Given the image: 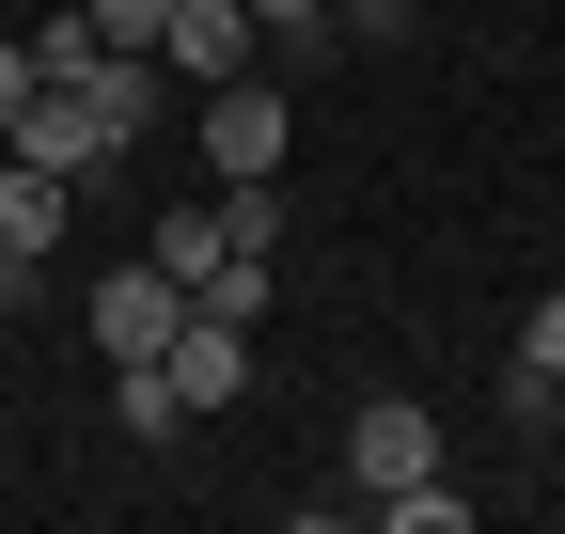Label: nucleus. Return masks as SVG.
Returning <instances> with one entry per match:
<instances>
[{
	"label": "nucleus",
	"instance_id": "obj_1",
	"mask_svg": "<svg viewBox=\"0 0 565 534\" xmlns=\"http://www.w3.org/2000/svg\"><path fill=\"white\" fill-rule=\"evenodd\" d=\"M141 110H158V63L141 47H95V79H32V110L0 126L32 173H63V189H95L126 142H141Z\"/></svg>",
	"mask_w": 565,
	"mask_h": 534
},
{
	"label": "nucleus",
	"instance_id": "obj_2",
	"mask_svg": "<svg viewBox=\"0 0 565 534\" xmlns=\"http://www.w3.org/2000/svg\"><path fill=\"white\" fill-rule=\"evenodd\" d=\"M204 173H282V142H299V110H282L267 79H204Z\"/></svg>",
	"mask_w": 565,
	"mask_h": 534
},
{
	"label": "nucleus",
	"instance_id": "obj_3",
	"mask_svg": "<svg viewBox=\"0 0 565 534\" xmlns=\"http://www.w3.org/2000/svg\"><path fill=\"white\" fill-rule=\"evenodd\" d=\"M173 330H189V284H173L158 252H141V267H110V284H95V346H110V362H158Z\"/></svg>",
	"mask_w": 565,
	"mask_h": 534
},
{
	"label": "nucleus",
	"instance_id": "obj_4",
	"mask_svg": "<svg viewBox=\"0 0 565 534\" xmlns=\"http://www.w3.org/2000/svg\"><path fill=\"white\" fill-rule=\"evenodd\" d=\"M408 472H440V425L408 409V393H377V409H345V488H408Z\"/></svg>",
	"mask_w": 565,
	"mask_h": 534
},
{
	"label": "nucleus",
	"instance_id": "obj_5",
	"mask_svg": "<svg viewBox=\"0 0 565 534\" xmlns=\"http://www.w3.org/2000/svg\"><path fill=\"white\" fill-rule=\"evenodd\" d=\"M158 362H173V393H189V425H204V409H236V393H252V330L189 299V330H173Z\"/></svg>",
	"mask_w": 565,
	"mask_h": 534
},
{
	"label": "nucleus",
	"instance_id": "obj_6",
	"mask_svg": "<svg viewBox=\"0 0 565 534\" xmlns=\"http://www.w3.org/2000/svg\"><path fill=\"white\" fill-rule=\"evenodd\" d=\"M252 0H173V32H158V63H173V79H252Z\"/></svg>",
	"mask_w": 565,
	"mask_h": 534
},
{
	"label": "nucleus",
	"instance_id": "obj_7",
	"mask_svg": "<svg viewBox=\"0 0 565 534\" xmlns=\"http://www.w3.org/2000/svg\"><path fill=\"white\" fill-rule=\"evenodd\" d=\"M63 236H79V189H63V173H32L17 142H0V252H17V267H47Z\"/></svg>",
	"mask_w": 565,
	"mask_h": 534
},
{
	"label": "nucleus",
	"instance_id": "obj_8",
	"mask_svg": "<svg viewBox=\"0 0 565 534\" xmlns=\"http://www.w3.org/2000/svg\"><path fill=\"white\" fill-rule=\"evenodd\" d=\"M110 425H126V440H173V425H189L173 362H110Z\"/></svg>",
	"mask_w": 565,
	"mask_h": 534
},
{
	"label": "nucleus",
	"instance_id": "obj_9",
	"mask_svg": "<svg viewBox=\"0 0 565 534\" xmlns=\"http://www.w3.org/2000/svg\"><path fill=\"white\" fill-rule=\"evenodd\" d=\"M189 299H204V314H236V330H252V314H267V252H221V267H204V284H189Z\"/></svg>",
	"mask_w": 565,
	"mask_h": 534
},
{
	"label": "nucleus",
	"instance_id": "obj_10",
	"mask_svg": "<svg viewBox=\"0 0 565 534\" xmlns=\"http://www.w3.org/2000/svg\"><path fill=\"white\" fill-rule=\"evenodd\" d=\"M503 425H519V440L565 425V377H550V362H503Z\"/></svg>",
	"mask_w": 565,
	"mask_h": 534
},
{
	"label": "nucleus",
	"instance_id": "obj_11",
	"mask_svg": "<svg viewBox=\"0 0 565 534\" xmlns=\"http://www.w3.org/2000/svg\"><path fill=\"white\" fill-rule=\"evenodd\" d=\"M79 17H95V47H141V63H158V32H173V0H79Z\"/></svg>",
	"mask_w": 565,
	"mask_h": 534
},
{
	"label": "nucleus",
	"instance_id": "obj_12",
	"mask_svg": "<svg viewBox=\"0 0 565 534\" xmlns=\"http://www.w3.org/2000/svg\"><path fill=\"white\" fill-rule=\"evenodd\" d=\"M158 267H173V284H204V267H221V205H189V221H158Z\"/></svg>",
	"mask_w": 565,
	"mask_h": 534
},
{
	"label": "nucleus",
	"instance_id": "obj_13",
	"mask_svg": "<svg viewBox=\"0 0 565 534\" xmlns=\"http://www.w3.org/2000/svg\"><path fill=\"white\" fill-rule=\"evenodd\" d=\"M252 32L267 47H330V0H252Z\"/></svg>",
	"mask_w": 565,
	"mask_h": 534
},
{
	"label": "nucleus",
	"instance_id": "obj_14",
	"mask_svg": "<svg viewBox=\"0 0 565 534\" xmlns=\"http://www.w3.org/2000/svg\"><path fill=\"white\" fill-rule=\"evenodd\" d=\"M519 362H550V377H565V284L534 299V330H519Z\"/></svg>",
	"mask_w": 565,
	"mask_h": 534
},
{
	"label": "nucleus",
	"instance_id": "obj_15",
	"mask_svg": "<svg viewBox=\"0 0 565 534\" xmlns=\"http://www.w3.org/2000/svg\"><path fill=\"white\" fill-rule=\"evenodd\" d=\"M32 110V47H0V126H17Z\"/></svg>",
	"mask_w": 565,
	"mask_h": 534
},
{
	"label": "nucleus",
	"instance_id": "obj_16",
	"mask_svg": "<svg viewBox=\"0 0 565 534\" xmlns=\"http://www.w3.org/2000/svg\"><path fill=\"white\" fill-rule=\"evenodd\" d=\"M17 299H32V267H17V252H0V314H17Z\"/></svg>",
	"mask_w": 565,
	"mask_h": 534
}]
</instances>
